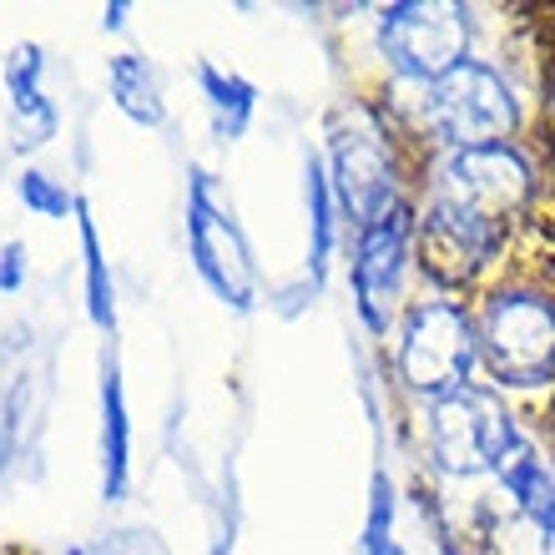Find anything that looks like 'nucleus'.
I'll list each match as a JSON object with an SVG mask.
<instances>
[{
    "label": "nucleus",
    "mask_w": 555,
    "mask_h": 555,
    "mask_svg": "<svg viewBox=\"0 0 555 555\" xmlns=\"http://www.w3.org/2000/svg\"><path fill=\"white\" fill-rule=\"evenodd\" d=\"M469 308L485 384L505 399H530V410L545 404L555 395V268L511 258Z\"/></svg>",
    "instance_id": "1"
},
{
    "label": "nucleus",
    "mask_w": 555,
    "mask_h": 555,
    "mask_svg": "<svg viewBox=\"0 0 555 555\" xmlns=\"http://www.w3.org/2000/svg\"><path fill=\"white\" fill-rule=\"evenodd\" d=\"M395 112L429 152L515 142V137H520V121H526L520 117V96H515L511 76L480 56L460 61L450 76L420 87L410 112H404V106H395Z\"/></svg>",
    "instance_id": "2"
},
{
    "label": "nucleus",
    "mask_w": 555,
    "mask_h": 555,
    "mask_svg": "<svg viewBox=\"0 0 555 555\" xmlns=\"http://www.w3.org/2000/svg\"><path fill=\"white\" fill-rule=\"evenodd\" d=\"M530 439L526 410L490 389L485 379L454 389L450 399L429 404L424 420V450L439 480H495V469Z\"/></svg>",
    "instance_id": "3"
},
{
    "label": "nucleus",
    "mask_w": 555,
    "mask_h": 555,
    "mask_svg": "<svg viewBox=\"0 0 555 555\" xmlns=\"http://www.w3.org/2000/svg\"><path fill=\"white\" fill-rule=\"evenodd\" d=\"M420 188L429 192V197H444V203L465 207L475 218L520 233L545 197V167L535 162V152L515 137V142L435 152L429 167H424Z\"/></svg>",
    "instance_id": "4"
},
{
    "label": "nucleus",
    "mask_w": 555,
    "mask_h": 555,
    "mask_svg": "<svg viewBox=\"0 0 555 555\" xmlns=\"http://www.w3.org/2000/svg\"><path fill=\"white\" fill-rule=\"evenodd\" d=\"M480 374V344H475V308L450 293L410 298L395 328V379L420 404L450 399L454 389L475 384Z\"/></svg>",
    "instance_id": "5"
},
{
    "label": "nucleus",
    "mask_w": 555,
    "mask_h": 555,
    "mask_svg": "<svg viewBox=\"0 0 555 555\" xmlns=\"http://www.w3.org/2000/svg\"><path fill=\"white\" fill-rule=\"evenodd\" d=\"M374 41L395 81L429 87L439 76H450L460 61H469L475 15L454 0H395L374 21Z\"/></svg>",
    "instance_id": "6"
},
{
    "label": "nucleus",
    "mask_w": 555,
    "mask_h": 555,
    "mask_svg": "<svg viewBox=\"0 0 555 555\" xmlns=\"http://www.w3.org/2000/svg\"><path fill=\"white\" fill-rule=\"evenodd\" d=\"M188 253L197 278L233 313H253L258 308V263H253L248 237L237 228L233 197L203 167L188 172Z\"/></svg>",
    "instance_id": "7"
},
{
    "label": "nucleus",
    "mask_w": 555,
    "mask_h": 555,
    "mask_svg": "<svg viewBox=\"0 0 555 555\" xmlns=\"http://www.w3.org/2000/svg\"><path fill=\"white\" fill-rule=\"evenodd\" d=\"M414 263V203L384 212L353 233L349 278H353V308L374 338H389L399 328V313L410 308L404 298V278Z\"/></svg>",
    "instance_id": "8"
},
{
    "label": "nucleus",
    "mask_w": 555,
    "mask_h": 555,
    "mask_svg": "<svg viewBox=\"0 0 555 555\" xmlns=\"http://www.w3.org/2000/svg\"><path fill=\"white\" fill-rule=\"evenodd\" d=\"M41 72H46V51L36 41L15 46L11 56H5V96H11L15 152H41L61 132V112L41 91Z\"/></svg>",
    "instance_id": "9"
},
{
    "label": "nucleus",
    "mask_w": 555,
    "mask_h": 555,
    "mask_svg": "<svg viewBox=\"0 0 555 555\" xmlns=\"http://www.w3.org/2000/svg\"><path fill=\"white\" fill-rule=\"evenodd\" d=\"M132 490V414L117 349L102 353V500L117 505Z\"/></svg>",
    "instance_id": "10"
},
{
    "label": "nucleus",
    "mask_w": 555,
    "mask_h": 555,
    "mask_svg": "<svg viewBox=\"0 0 555 555\" xmlns=\"http://www.w3.org/2000/svg\"><path fill=\"white\" fill-rule=\"evenodd\" d=\"M106 91H112V106L137 127H162L167 121V96H162L157 66L137 56V51H117L106 61Z\"/></svg>",
    "instance_id": "11"
},
{
    "label": "nucleus",
    "mask_w": 555,
    "mask_h": 555,
    "mask_svg": "<svg viewBox=\"0 0 555 555\" xmlns=\"http://www.w3.org/2000/svg\"><path fill=\"white\" fill-rule=\"evenodd\" d=\"M197 87H203L207 117H212V132L218 142H237V137L253 127V112H258V87L248 76L222 72L212 61H197Z\"/></svg>",
    "instance_id": "12"
},
{
    "label": "nucleus",
    "mask_w": 555,
    "mask_h": 555,
    "mask_svg": "<svg viewBox=\"0 0 555 555\" xmlns=\"http://www.w3.org/2000/svg\"><path fill=\"white\" fill-rule=\"evenodd\" d=\"M304 177H308V283L319 288L323 273H328V258H334L344 207H338V197H334V182H328L323 157H308Z\"/></svg>",
    "instance_id": "13"
},
{
    "label": "nucleus",
    "mask_w": 555,
    "mask_h": 555,
    "mask_svg": "<svg viewBox=\"0 0 555 555\" xmlns=\"http://www.w3.org/2000/svg\"><path fill=\"white\" fill-rule=\"evenodd\" d=\"M76 237H81V273H87V319L106 338H117V283H112V268H106V248H102V233H96V218H91L87 197L76 207Z\"/></svg>",
    "instance_id": "14"
},
{
    "label": "nucleus",
    "mask_w": 555,
    "mask_h": 555,
    "mask_svg": "<svg viewBox=\"0 0 555 555\" xmlns=\"http://www.w3.org/2000/svg\"><path fill=\"white\" fill-rule=\"evenodd\" d=\"M15 197H21L36 218H51V222L76 218V207H81V197H76L61 177L41 172V167H26V172L15 177Z\"/></svg>",
    "instance_id": "15"
},
{
    "label": "nucleus",
    "mask_w": 555,
    "mask_h": 555,
    "mask_svg": "<svg viewBox=\"0 0 555 555\" xmlns=\"http://www.w3.org/2000/svg\"><path fill=\"white\" fill-rule=\"evenodd\" d=\"M359 555H404V545L395 541V485L374 475V495H369V520Z\"/></svg>",
    "instance_id": "16"
},
{
    "label": "nucleus",
    "mask_w": 555,
    "mask_h": 555,
    "mask_svg": "<svg viewBox=\"0 0 555 555\" xmlns=\"http://www.w3.org/2000/svg\"><path fill=\"white\" fill-rule=\"evenodd\" d=\"M26 288V243H5L0 248V298Z\"/></svg>",
    "instance_id": "17"
},
{
    "label": "nucleus",
    "mask_w": 555,
    "mask_h": 555,
    "mask_svg": "<svg viewBox=\"0 0 555 555\" xmlns=\"http://www.w3.org/2000/svg\"><path fill=\"white\" fill-rule=\"evenodd\" d=\"M121 26H127V0H112L102 11V30H121Z\"/></svg>",
    "instance_id": "18"
},
{
    "label": "nucleus",
    "mask_w": 555,
    "mask_h": 555,
    "mask_svg": "<svg viewBox=\"0 0 555 555\" xmlns=\"http://www.w3.org/2000/svg\"><path fill=\"white\" fill-rule=\"evenodd\" d=\"M535 555H555V530H545L541 541H535Z\"/></svg>",
    "instance_id": "19"
}]
</instances>
